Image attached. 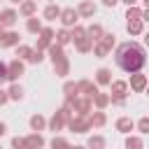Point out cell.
<instances>
[{"instance_id":"f6af8a7d","label":"cell","mask_w":149,"mask_h":149,"mask_svg":"<svg viewBox=\"0 0 149 149\" xmlns=\"http://www.w3.org/2000/svg\"><path fill=\"white\" fill-rule=\"evenodd\" d=\"M7 100H9V98H7V91H2V88H0V105H5Z\"/></svg>"},{"instance_id":"681fc988","label":"cell","mask_w":149,"mask_h":149,"mask_svg":"<svg viewBox=\"0 0 149 149\" xmlns=\"http://www.w3.org/2000/svg\"><path fill=\"white\" fill-rule=\"evenodd\" d=\"M9 2H14V5H21V2H23V0H9Z\"/></svg>"},{"instance_id":"d4e9b609","label":"cell","mask_w":149,"mask_h":149,"mask_svg":"<svg viewBox=\"0 0 149 149\" xmlns=\"http://www.w3.org/2000/svg\"><path fill=\"white\" fill-rule=\"evenodd\" d=\"M58 16H61V7L54 5V2H49V5L44 7V19H47V21H56Z\"/></svg>"},{"instance_id":"f5cc1de1","label":"cell","mask_w":149,"mask_h":149,"mask_svg":"<svg viewBox=\"0 0 149 149\" xmlns=\"http://www.w3.org/2000/svg\"><path fill=\"white\" fill-rule=\"evenodd\" d=\"M35 2H37V0H35Z\"/></svg>"},{"instance_id":"484cf974","label":"cell","mask_w":149,"mask_h":149,"mask_svg":"<svg viewBox=\"0 0 149 149\" xmlns=\"http://www.w3.org/2000/svg\"><path fill=\"white\" fill-rule=\"evenodd\" d=\"M102 33H105V30H102V26H100V23H91V26L86 28V35H88L93 42H98V40L102 37Z\"/></svg>"},{"instance_id":"7402d4cb","label":"cell","mask_w":149,"mask_h":149,"mask_svg":"<svg viewBox=\"0 0 149 149\" xmlns=\"http://www.w3.org/2000/svg\"><path fill=\"white\" fill-rule=\"evenodd\" d=\"M47 128V119L42 116V114H33L30 116V130L33 133H40V130H44Z\"/></svg>"},{"instance_id":"52a82bcc","label":"cell","mask_w":149,"mask_h":149,"mask_svg":"<svg viewBox=\"0 0 149 149\" xmlns=\"http://www.w3.org/2000/svg\"><path fill=\"white\" fill-rule=\"evenodd\" d=\"M128 86H130V91H135V93H144V88H147V74H142V72H133Z\"/></svg>"},{"instance_id":"3957f363","label":"cell","mask_w":149,"mask_h":149,"mask_svg":"<svg viewBox=\"0 0 149 149\" xmlns=\"http://www.w3.org/2000/svg\"><path fill=\"white\" fill-rule=\"evenodd\" d=\"M65 126H68L72 133H79V135H84V133H88V130H91V123H88V119H86V116H72Z\"/></svg>"},{"instance_id":"c3c4849f","label":"cell","mask_w":149,"mask_h":149,"mask_svg":"<svg viewBox=\"0 0 149 149\" xmlns=\"http://www.w3.org/2000/svg\"><path fill=\"white\" fill-rule=\"evenodd\" d=\"M72 149H86V147H84V144H74Z\"/></svg>"},{"instance_id":"f546056e","label":"cell","mask_w":149,"mask_h":149,"mask_svg":"<svg viewBox=\"0 0 149 149\" xmlns=\"http://www.w3.org/2000/svg\"><path fill=\"white\" fill-rule=\"evenodd\" d=\"M54 37H56V44H58V47H65L68 42H72V40H70V30H68V28H61L58 33H54Z\"/></svg>"},{"instance_id":"60d3db41","label":"cell","mask_w":149,"mask_h":149,"mask_svg":"<svg viewBox=\"0 0 149 149\" xmlns=\"http://www.w3.org/2000/svg\"><path fill=\"white\" fill-rule=\"evenodd\" d=\"M12 149H23V137H12Z\"/></svg>"},{"instance_id":"2e32d148","label":"cell","mask_w":149,"mask_h":149,"mask_svg":"<svg viewBox=\"0 0 149 149\" xmlns=\"http://www.w3.org/2000/svg\"><path fill=\"white\" fill-rule=\"evenodd\" d=\"M74 49H77L79 54H88V51L93 49V40H91L88 35H81V37L74 40Z\"/></svg>"},{"instance_id":"d6986e66","label":"cell","mask_w":149,"mask_h":149,"mask_svg":"<svg viewBox=\"0 0 149 149\" xmlns=\"http://www.w3.org/2000/svg\"><path fill=\"white\" fill-rule=\"evenodd\" d=\"M86 119H88V123H91V128H93V126H95V128H102V126L107 123V114H105L102 109H98V112H93V114H88Z\"/></svg>"},{"instance_id":"ab89813d","label":"cell","mask_w":149,"mask_h":149,"mask_svg":"<svg viewBox=\"0 0 149 149\" xmlns=\"http://www.w3.org/2000/svg\"><path fill=\"white\" fill-rule=\"evenodd\" d=\"M42 61H44V51H37V49H33V54H30L28 63H33V65H40Z\"/></svg>"},{"instance_id":"8992f818","label":"cell","mask_w":149,"mask_h":149,"mask_svg":"<svg viewBox=\"0 0 149 149\" xmlns=\"http://www.w3.org/2000/svg\"><path fill=\"white\" fill-rule=\"evenodd\" d=\"M40 37H37V51H44V49H49L51 47V42H54V28H44L42 26V30L37 33Z\"/></svg>"},{"instance_id":"cb8c5ba5","label":"cell","mask_w":149,"mask_h":149,"mask_svg":"<svg viewBox=\"0 0 149 149\" xmlns=\"http://www.w3.org/2000/svg\"><path fill=\"white\" fill-rule=\"evenodd\" d=\"M105 137L102 135H88V140H86V149H105Z\"/></svg>"},{"instance_id":"74e56055","label":"cell","mask_w":149,"mask_h":149,"mask_svg":"<svg viewBox=\"0 0 149 149\" xmlns=\"http://www.w3.org/2000/svg\"><path fill=\"white\" fill-rule=\"evenodd\" d=\"M135 128H137L140 135H147V133H149V116H142V119L135 123Z\"/></svg>"},{"instance_id":"4dcf8cb0","label":"cell","mask_w":149,"mask_h":149,"mask_svg":"<svg viewBox=\"0 0 149 149\" xmlns=\"http://www.w3.org/2000/svg\"><path fill=\"white\" fill-rule=\"evenodd\" d=\"M91 51H93L95 58H107V56H109V49H107L102 42H93V49H91Z\"/></svg>"},{"instance_id":"30bf717a","label":"cell","mask_w":149,"mask_h":149,"mask_svg":"<svg viewBox=\"0 0 149 149\" xmlns=\"http://www.w3.org/2000/svg\"><path fill=\"white\" fill-rule=\"evenodd\" d=\"M44 147V137L40 133H30L23 137V149H42Z\"/></svg>"},{"instance_id":"83f0119b","label":"cell","mask_w":149,"mask_h":149,"mask_svg":"<svg viewBox=\"0 0 149 149\" xmlns=\"http://www.w3.org/2000/svg\"><path fill=\"white\" fill-rule=\"evenodd\" d=\"M126 149H144V140L140 135H128L126 137Z\"/></svg>"},{"instance_id":"7bdbcfd3","label":"cell","mask_w":149,"mask_h":149,"mask_svg":"<svg viewBox=\"0 0 149 149\" xmlns=\"http://www.w3.org/2000/svg\"><path fill=\"white\" fill-rule=\"evenodd\" d=\"M5 79H7V65L0 61V81H5Z\"/></svg>"},{"instance_id":"8fae6325","label":"cell","mask_w":149,"mask_h":149,"mask_svg":"<svg viewBox=\"0 0 149 149\" xmlns=\"http://www.w3.org/2000/svg\"><path fill=\"white\" fill-rule=\"evenodd\" d=\"M77 14H79V19H93V14H95V2L81 0L79 7H77Z\"/></svg>"},{"instance_id":"816d5d0a","label":"cell","mask_w":149,"mask_h":149,"mask_svg":"<svg viewBox=\"0 0 149 149\" xmlns=\"http://www.w3.org/2000/svg\"><path fill=\"white\" fill-rule=\"evenodd\" d=\"M0 149H2V144H0Z\"/></svg>"},{"instance_id":"bcb514c9","label":"cell","mask_w":149,"mask_h":149,"mask_svg":"<svg viewBox=\"0 0 149 149\" xmlns=\"http://www.w3.org/2000/svg\"><path fill=\"white\" fill-rule=\"evenodd\" d=\"M119 2H123L126 7H135V5H137V0H119Z\"/></svg>"},{"instance_id":"9a60e30c","label":"cell","mask_w":149,"mask_h":149,"mask_svg":"<svg viewBox=\"0 0 149 149\" xmlns=\"http://www.w3.org/2000/svg\"><path fill=\"white\" fill-rule=\"evenodd\" d=\"M65 123H68V119L61 114V112H56L49 121H47V126H49V130H54V133H58V130H63L65 128Z\"/></svg>"},{"instance_id":"ba28073f","label":"cell","mask_w":149,"mask_h":149,"mask_svg":"<svg viewBox=\"0 0 149 149\" xmlns=\"http://www.w3.org/2000/svg\"><path fill=\"white\" fill-rule=\"evenodd\" d=\"M109 95L112 98H126L128 95V81H123V79H114V81H109Z\"/></svg>"},{"instance_id":"7c38bea8","label":"cell","mask_w":149,"mask_h":149,"mask_svg":"<svg viewBox=\"0 0 149 149\" xmlns=\"http://www.w3.org/2000/svg\"><path fill=\"white\" fill-rule=\"evenodd\" d=\"M114 126H116V130L123 133V135H130V130H135V121H133L130 116H119Z\"/></svg>"},{"instance_id":"f1b7e54d","label":"cell","mask_w":149,"mask_h":149,"mask_svg":"<svg viewBox=\"0 0 149 149\" xmlns=\"http://www.w3.org/2000/svg\"><path fill=\"white\" fill-rule=\"evenodd\" d=\"M26 30H28V33H33V35H37V33L42 30V21H40L37 16H30V19L26 21Z\"/></svg>"},{"instance_id":"f35d334b","label":"cell","mask_w":149,"mask_h":149,"mask_svg":"<svg viewBox=\"0 0 149 149\" xmlns=\"http://www.w3.org/2000/svg\"><path fill=\"white\" fill-rule=\"evenodd\" d=\"M81 35H86V28H84V26H79V23H77V26H72V30H70V40L74 42V40H77V37H81Z\"/></svg>"},{"instance_id":"8d00e7d4","label":"cell","mask_w":149,"mask_h":149,"mask_svg":"<svg viewBox=\"0 0 149 149\" xmlns=\"http://www.w3.org/2000/svg\"><path fill=\"white\" fill-rule=\"evenodd\" d=\"M98 42H102V44L112 51V47H114V42H116V35H114V33H102V37H100Z\"/></svg>"},{"instance_id":"ac0fdd59","label":"cell","mask_w":149,"mask_h":149,"mask_svg":"<svg viewBox=\"0 0 149 149\" xmlns=\"http://www.w3.org/2000/svg\"><path fill=\"white\" fill-rule=\"evenodd\" d=\"M19 12H21V16L30 19V16H35V12H37V2H35V0H23V2L19 5Z\"/></svg>"},{"instance_id":"6da1fadb","label":"cell","mask_w":149,"mask_h":149,"mask_svg":"<svg viewBox=\"0 0 149 149\" xmlns=\"http://www.w3.org/2000/svg\"><path fill=\"white\" fill-rule=\"evenodd\" d=\"M114 58H116V65H119L123 72L133 74V72H140V70L144 68V63H147V51H144V47H142L140 42H133V40H130V42H123V44L116 47Z\"/></svg>"},{"instance_id":"ffe728a7","label":"cell","mask_w":149,"mask_h":149,"mask_svg":"<svg viewBox=\"0 0 149 149\" xmlns=\"http://www.w3.org/2000/svg\"><path fill=\"white\" fill-rule=\"evenodd\" d=\"M47 51H49L51 63H58V61H65V58H68V56H65V51H63V47H58L56 42H51V47H49Z\"/></svg>"},{"instance_id":"ee69618b","label":"cell","mask_w":149,"mask_h":149,"mask_svg":"<svg viewBox=\"0 0 149 149\" xmlns=\"http://www.w3.org/2000/svg\"><path fill=\"white\" fill-rule=\"evenodd\" d=\"M102 5L112 9V7H116V5H119V0H102Z\"/></svg>"},{"instance_id":"7dc6e473","label":"cell","mask_w":149,"mask_h":149,"mask_svg":"<svg viewBox=\"0 0 149 149\" xmlns=\"http://www.w3.org/2000/svg\"><path fill=\"white\" fill-rule=\"evenodd\" d=\"M5 133H7V126H5V123H2V121H0V137H2V135H5Z\"/></svg>"},{"instance_id":"4316f807","label":"cell","mask_w":149,"mask_h":149,"mask_svg":"<svg viewBox=\"0 0 149 149\" xmlns=\"http://www.w3.org/2000/svg\"><path fill=\"white\" fill-rule=\"evenodd\" d=\"M54 72H56L58 77H68V74H70V61L65 58V61H58V63H54Z\"/></svg>"},{"instance_id":"d6a6232c","label":"cell","mask_w":149,"mask_h":149,"mask_svg":"<svg viewBox=\"0 0 149 149\" xmlns=\"http://www.w3.org/2000/svg\"><path fill=\"white\" fill-rule=\"evenodd\" d=\"M126 19L128 21H142V9L135 5V7H128L126 9Z\"/></svg>"},{"instance_id":"5bb4252c","label":"cell","mask_w":149,"mask_h":149,"mask_svg":"<svg viewBox=\"0 0 149 149\" xmlns=\"http://www.w3.org/2000/svg\"><path fill=\"white\" fill-rule=\"evenodd\" d=\"M112 81V70L109 68H98L95 70V86H109Z\"/></svg>"},{"instance_id":"4fadbf2b","label":"cell","mask_w":149,"mask_h":149,"mask_svg":"<svg viewBox=\"0 0 149 149\" xmlns=\"http://www.w3.org/2000/svg\"><path fill=\"white\" fill-rule=\"evenodd\" d=\"M16 19H19V14L14 9H2L0 12V28H12L16 23Z\"/></svg>"},{"instance_id":"e575fe53","label":"cell","mask_w":149,"mask_h":149,"mask_svg":"<svg viewBox=\"0 0 149 149\" xmlns=\"http://www.w3.org/2000/svg\"><path fill=\"white\" fill-rule=\"evenodd\" d=\"M63 93H65V98H77V81H65Z\"/></svg>"},{"instance_id":"f907efd6","label":"cell","mask_w":149,"mask_h":149,"mask_svg":"<svg viewBox=\"0 0 149 149\" xmlns=\"http://www.w3.org/2000/svg\"><path fill=\"white\" fill-rule=\"evenodd\" d=\"M2 35H5V28H0V40H2Z\"/></svg>"},{"instance_id":"603a6c76","label":"cell","mask_w":149,"mask_h":149,"mask_svg":"<svg viewBox=\"0 0 149 149\" xmlns=\"http://www.w3.org/2000/svg\"><path fill=\"white\" fill-rule=\"evenodd\" d=\"M91 105H95L98 109H105V107L109 105V93H100V91H98V93L91 98Z\"/></svg>"},{"instance_id":"e0dca14e","label":"cell","mask_w":149,"mask_h":149,"mask_svg":"<svg viewBox=\"0 0 149 149\" xmlns=\"http://www.w3.org/2000/svg\"><path fill=\"white\" fill-rule=\"evenodd\" d=\"M19 42H21L19 33H14V30H7V33L2 35V40H0V47L9 49V47H19Z\"/></svg>"},{"instance_id":"836d02e7","label":"cell","mask_w":149,"mask_h":149,"mask_svg":"<svg viewBox=\"0 0 149 149\" xmlns=\"http://www.w3.org/2000/svg\"><path fill=\"white\" fill-rule=\"evenodd\" d=\"M30 54H33V47H28V44H19V47H16V56H19V61H28Z\"/></svg>"},{"instance_id":"d590c367","label":"cell","mask_w":149,"mask_h":149,"mask_svg":"<svg viewBox=\"0 0 149 149\" xmlns=\"http://www.w3.org/2000/svg\"><path fill=\"white\" fill-rule=\"evenodd\" d=\"M51 149H72V147H70V142H68L65 137L56 135V137L51 140Z\"/></svg>"},{"instance_id":"7a4b0ae2","label":"cell","mask_w":149,"mask_h":149,"mask_svg":"<svg viewBox=\"0 0 149 149\" xmlns=\"http://www.w3.org/2000/svg\"><path fill=\"white\" fill-rule=\"evenodd\" d=\"M65 105L72 107L74 116H88L91 114V100L88 98H65Z\"/></svg>"},{"instance_id":"b9f144b4","label":"cell","mask_w":149,"mask_h":149,"mask_svg":"<svg viewBox=\"0 0 149 149\" xmlns=\"http://www.w3.org/2000/svg\"><path fill=\"white\" fill-rule=\"evenodd\" d=\"M109 102L116 105V107H123V105H126V98H112V95H109Z\"/></svg>"},{"instance_id":"9c48e42d","label":"cell","mask_w":149,"mask_h":149,"mask_svg":"<svg viewBox=\"0 0 149 149\" xmlns=\"http://www.w3.org/2000/svg\"><path fill=\"white\" fill-rule=\"evenodd\" d=\"M100 88L93 84V81H88V79H81V81H77V93H84V98H93L95 93H98Z\"/></svg>"},{"instance_id":"1f68e13d","label":"cell","mask_w":149,"mask_h":149,"mask_svg":"<svg viewBox=\"0 0 149 149\" xmlns=\"http://www.w3.org/2000/svg\"><path fill=\"white\" fill-rule=\"evenodd\" d=\"M7 98H9V100H21V98H23V88L14 81V84L7 88Z\"/></svg>"},{"instance_id":"5b68a950","label":"cell","mask_w":149,"mask_h":149,"mask_svg":"<svg viewBox=\"0 0 149 149\" xmlns=\"http://www.w3.org/2000/svg\"><path fill=\"white\" fill-rule=\"evenodd\" d=\"M61 23H63V28H72V26H77V21H79V14H77V9L74 7H65V9H61Z\"/></svg>"},{"instance_id":"277c9868","label":"cell","mask_w":149,"mask_h":149,"mask_svg":"<svg viewBox=\"0 0 149 149\" xmlns=\"http://www.w3.org/2000/svg\"><path fill=\"white\" fill-rule=\"evenodd\" d=\"M26 72V65H23V61H19V58H14V61H9L7 63V79L14 84L21 74Z\"/></svg>"},{"instance_id":"44dd1931","label":"cell","mask_w":149,"mask_h":149,"mask_svg":"<svg viewBox=\"0 0 149 149\" xmlns=\"http://www.w3.org/2000/svg\"><path fill=\"white\" fill-rule=\"evenodd\" d=\"M126 30L130 37H137L144 33V21H126Z\"/></svg>"}]
</instances>
